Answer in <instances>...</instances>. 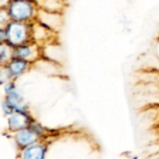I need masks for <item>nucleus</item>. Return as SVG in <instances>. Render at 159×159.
Wrapping results in <instances>:
<instances>
[{
  "label": "nucleus",
  "instance_id": "obj_1",
  "mask_svg": "<svg viewBox=\"0 0 159 159\" xmlns=\"http://www.w3.org/2000/svg\"><path fill=\"white\" fill-rule=\"evenodd\" d=\"M59 136H61V131L48 129L36 120H34L28 128L11 134L18 151L43 140L57 138Z\"/></svg>",
  "mask_w": 159,
  "mask_h": 159
},
{
  "label": "nucleus",
  "instance_id": "obj_2",
  "mask_svg": "<svg viewBox=\"0 0 159 159\" xmlns=\"http://www.w3.org/2000/svg\"><path fill=\"white\" fill-rule=\"evenodd\" d=\"M5 8L10 20L26 23L34 22L40 9L35 0H9Z\"/></svg>",
  "mask_w": 159,
  "mask_h": 159
},
{
  "label": "nucleus",
  "instance_id": "obj_3",
  "mask_svg": "<svg viewBox=\"0 0 159 159\" xmlns=\"http://www.w3.org/2000/svg\"><path fill=\"white\" fill-rule=\"evenodd\" d=\"M33 23L9 20L7 24L1 26L5 29L6 33L5 43L11 48H16L33 41Z\"/></svg>",
  "mask_w": 159,
  "mask_h": 159
},
{
  "label": "nucleus",
  "instance_id": "obj_4",
  "mask_svg": "<svg viewBox=\"0 0 159 159\" xmlns=\"http://www.w3.org/2000/svg\"><path fill=\"white\" fill-rule=\"evenodd\" d=\"M13 56L34 65L42 58L43 48L34 41L27 42L13 48Z\"/></svg>",
  "mask_w": 159,
  "mask_h": 159
},
{
  "label": "nucleus",
  "instance_id": "obj_5",
  "mask_svg": "<svg viewBox=\"0 0 159 159\" xmlns=\"http://www.w3.org/2000/svg\"><path fill=\"white\" fill-rule=\"evenodd\" d=\"M55 139L56 138L43 140L19 150L17 159H47L49 148Z\"/></svg>",
  "mask_w": 159,
  "mask_h": 159
},
{
  "label": "nucleus",
  "instance_id": "obj_6",
  "mask_svg": "<svg viewBox=\"0 0 159 159\" xmlns=\"http://www.w3.org/2000/svg\"><path fill=\"white\" fill-rule=\"evenodd\" d=\"M35 118L33 116L31 112H22V111H16L10 116H7V130L11 135L16 133L23 129L28 128Z\"/></svg>",
  "mask_w": 159,
  "mask_h": 159
},
{
  "label": "nucleus",
  "instance_id": "obj_7",
  "mask_svg": "<svg viewBox=\"0 0 159 159\" xmlns=\"http://www.w3.org/2000/svg\"><path fill=\"white\" fill-rule=\"evenodd\" d=\"M33 64L20 60L19 58H12L7 63H6L5 65L1 66L7 74L8 77L10 80H17L20 77H21L22 75H24L26 73H28L31 68H32Z\"/></svg>",
  "mask_w": 159,
  "mask_h": 159
},
{
  "label": "nucleus",
  "instance_id": "obj_8",
  "mask_svg": "<svg viewBox=\"0 0 159 159\" xmlns=\"http://www.w3.org/2000/svg\"><path fill=\"white\" fill-rule=\"evenodd\" d=\"M62 13L51 12L43 9H39L37 19L35 21L45 26L48 30L58 33L62 25Z\"/></svg>",
  "mask_w": 159,
  "mask_h": 159
},
{
  "label": "nucleus",
  "instance_id": "obj_9",
  "mask_svg": "<svg viewBox=\"0 0 159 159\" xmlns=\"http://www.w3.org/2000/svg\"><path fill=\"white\" fill-rule=\"evenodd\" d=\"M56 35L57 33L48 30L37 21L33 23V41L40 45L42 48L48 44L54 43L53 38Z\"/></svg>",
  "mask_w": 159,
  "mask_h": 159
},
{
  "label": "nucleus",
  "instance_id": "obj_10",
  "mask_svg": "<svg viewBox=\"0 0 159 159\" xmlns=\"http://www.w3.org/2000/svg\"><path fill=\"white\" fill-rule=\"evenodd\" d=\"M4 100L13 108V110L16 111H22V112H29L30 108L28 104L26 103L24 98L20 94L18 89H14L13 91L5 94Z\"/></svg>",
  "mask_w": 159,
  "mask_h": 159
},
{
  "label": "nucleus",
  "instance_id": "obj_11",
  "mask_svg": "<svg viewBox=\"0 0 159 159\" xmlns=\"http://www.w3.org/2000/svg\"><path fill=\"white\" fill-rule=\"evenodd\" d=\"M39 8L51 12L62 13L65 8L64 0H35Z\"/></svg>",
  "mask_w": 159,
  "mask_h": 159
},
{
  "label": "nucleus",
  "instance_id": "obj_12",
  "mask_svg": "<svg viewBox=\"0 0 159 159\" xmlns=\"http://www.w3.org/2000/svg\"><path fill=\"white\" fill-rule=\"evenodd\" d=\"M13 56V48L6 43H0V63L1 66L7 63Z\"/></svg>",
  "mask_w": 159,
  "mask_h": 159
}]
</instances>
